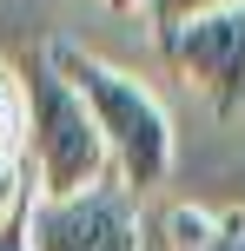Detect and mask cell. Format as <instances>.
<instances>
[{"mask_svg":"<svg viewBox=\"0 0 245 251\" xmlns=\"http://www.w3.org/2000/svg\"><path fill=\"white\" fill-rule=\"evenodd\" d=\"M27 251H139V205L113 178L73 199H33Z\"/></svg>","mask_w":245,"mask_h":251,"instance_id":"277c9868","label":"cell"},{"mask_svg":"<svg viewBox=\"0 0 245 251\" xmlns=\"http://www.w3.org/2000/svg\"><path fill=\"white\" fill-rule=\"evenodd\" d=\"M219 7H239V0H146V20H153V33H166V26H186V20L219 13Z\"/></svg>","mask_w":245,"mask_h":251,"instance_id":"8992f818","label":"cell"},{"mask_svg":"<svg viewBox=\"0 0 245 251\" xmlns=\"http://www.w3.org/2000/svg\"><path fill=\"white\" fill-rule=\"evenodd\" d=\"M153 47L219 119L245 113V0L199 13L186 26H166V33H153Z\"/></svg>","mask_w":245,"mask_h":251,"instance_id":"3957f363","label":"cell"},{"mask_svg":"<svg viewBox=\"0 0 245 251\" xmlns=\"http://www.w3.org/2000/svg\"><path fill=\"white\" fill-rule=\"evenodd\" d=\"M47 60L60 66V79L80 93V106L93 113V126H100L113 185H126L133 199H139L146 185H159V178L172 172V119H166V106H159L133 73H119V66L93 60V53L66 47V40H53Z\"/></svg>","mask_w":245,"mask_h":251,"instance_id":"6da1fadb","label":"cell"},{"mask_svg":"<svg viewBox=\"0 0 245 251\" xmlns=\"http://www.w3.org/2000/svg\"><path fill=\"white\" fill-rule=\"evenodd\" d=\"M27 205H33V185H27V172H20V165H0V225H7V218H20Z\"/></svg>","mask_w":245,"mask_h":251,"instance_id":"ba28073f","label":"cell"},{"mask_svg":"<svg viewBox=\"0 0 245 251\" xmlns=\"http://www.w3.org/2000/svg\"><path fill=\"white\" fill-rule=\"evenodd\" d=\"M179 251H245V212H219L206 238H199V245H179Z\"/></svg>","mask_w":245,"mask_h":251,"instance_id":"52a82bcc","label":"cell"},{"mask_svg":"<svg viewBox=\"0 0 245 251\" xmlns=\"http://www.w3.org/2000/svg\"><path fill=\"white\" fill-rule=\"evenodd\" d=\"M0 251H27V212L0 225Z\"/></svg>","mask_w":245,"mask_h":251,"instance_id":"9c48e42d","label":"cell"},{"mask_svg":"<svg viewBox=\"0 0 245 251\" xmlns=\"http://www.w3.org/2000/svg\"><path fill=\"white\" fill-rule=\"evenodd\" d=\"M106 7H119V13H146V0H106Z\"/></svg>","mask_w":245,"mask_h":251,"instance_id":"30bf717a","label":"cell"},{"mask_svg":"<svg viewBox=\"0 0 245 251\" xmlns=\"http://www.w3.org/2000/svg\"><path fill=\"white\" fill-rule=\"evenodd\" d=\"M27 152V113H20V79L0 66V165H20Z\"/></svg>","mask_w":245,"mask_h":251,"instance_id":"5b68a950","label":"cell"},{"mask_svg":"<svg viewBox=\"0 0 245 251\" xmlns=\"http://www.w3.org/2000/svg\"><path fill=\"white\" fill-rule=\"evenodd\" d=\"M20 79V113H27V165H33L40 199H73V192H93L113 178L100 146V126L80 106V93L60 79V66L47 60V47L27 53L13 66Z\"/></svg>","mask_w":245,"mask_h":251,"instance_id":"7a4b0ae2","label":"cell"}]
</instances>
